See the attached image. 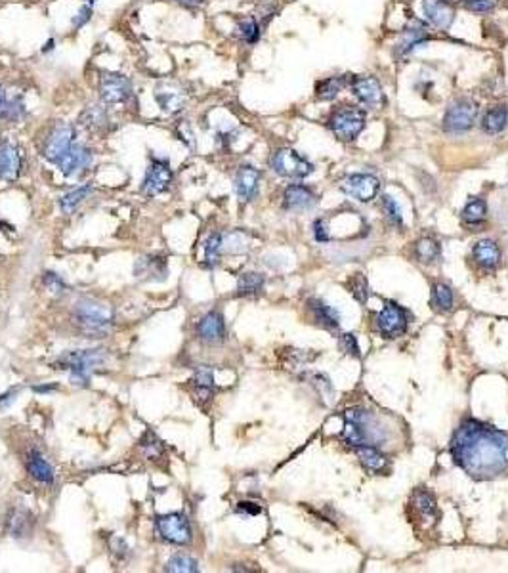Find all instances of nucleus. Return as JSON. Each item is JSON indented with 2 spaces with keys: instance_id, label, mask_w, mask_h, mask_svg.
I'll list each match as a JSON object with an SVG mask.
<instances>
[{
  "instance_id": "nucleus-1",
  "label": "nucleus",
  "mask_w": 508,
  "mask_h": 573,
  "mask_svg": "<svg viewBox=\"0 0 508 573\" xmlns=\"http://www.w3.org/2000/svg\"><path fill=\"white\" fill-rule=\"evenodd\" d=\"M451 455L472 478L491 480L508 470V436L476 419H468L455 432Z\"/></svg>"
},
{
  "instance_id": "nucleus-2",
  "label": "nucleus",
  "mask_w": 508,
  "mask_h": 573,
  "mask_svg": "<svg viewBox=\"0 0 508 573\" xmlns=\"http://www.w3.org/2000/svg\"><path fill=\"white\" fill-rule=\"evenodd\" d=\"M386 438L382 424L375 419V414L363 409H348L344 413L342 440L350 443L352 447L357 445H378Z\"/></svg>"
},
{
  "instance_id": "nucleus-3",
  "label": "nucleus",
  "mask_w": 508,
  "mask_h": 573,
  "mask_svg": "<svg viewBox=\"0 0 508 573\" xmlns=\"http://www.w3.org/2000/svg\"><path fill=\"white\" fill-rule=\"evenodd\" d=\"M107 361V353L102 348L94 350H71L63 353L54 363V369L69 373V380L73 386L86 388L90 384V377L98 367Z\"/></svg>"
},
{
  "instance_id": "nucleus-4",
  "label": "nucleus",
  "mask_w": 508,
  "mask_h": 573,
  "mask_svg": "<svg viewBox=\"0 0 508 573\" xmlns=\"http://www.w3.org/2000/svg\"><path fill=\"white\" fill-rule=\"evenodd\" d=\"M76 327L90 337H103L113 327V310L107 304L96 302V300H83L79 302L73 311Z\"/></svg>"
},
{
  "instance_id": "nucleus-5",
  "label": "nucleus",
  "mask_w": 508,
  "mask_h": 573,
  "mask_svg": "<svg viewBox=\"0 0 508 573\" xmlns=\"http://www.w3.org/2000/svg\"><path fill=\"white\" fill-rule=\"evenodd\" d=\"M329 130L340 142H354L365 128V113L356 105H342L333 111L327 119Z\"/></svg>"
},
{
  "instance_id": "nucleus-6",
  "label": "nucleus",
  "mask_w": 508,
  "mask_h": 573,
  "mask_svg": "<svg viewBox=\"0 0 508 573\" xmlns=\"http://www.w3.org/2000/svg\"><path fill=\"white\" fill-rule=\"evenodd\" d=\"M269 165H272L275 174L290 180H302L314 173V165L304 155H300L296 149H290V147L277 149L272 155Z\"/></svg>"
},
{
  "instance_id": "nucleus-7",
  "label": "nucleus",
  "mask_w": 508,
  "mask_h": 573,
  "mask_svg": "<svg viewBox=\"0 0 508 573\" xmlns=\"http://www.w3.org/2000/svg\"><path fill=\"white\" fill-rule=\"evenodd\" d=\"M76 142V130L75 126L69 125V123H55L50 132L46 134L44 138V144H42L41 155L44 159L55 165L58 161L62 159L63 155L71 149V145Z\"/></svg>"
},
{
  "instance_id": "nucleus-8",
  "label": "nucleus",
  "mask_w": 508,
  "mask_h": 573,
  "mask_svg": "<svg viewBox=\"0 0 508 573\" xmlns=\"http://www.w3.org/2000/svg\"><path fill=\"white\" fill-rule=\"evenodd\" d=\"M478 119V105L472 100L460 97L449 105L443 115V130L447 134H462L476 125Z\"/></svg>"
},
{
  "instance_id": "nucleus-9",
  "label": "nucleus",
  "mask_w": 508,
  "mask_h": 573,
  "mask_svg": "<svg viewBox=\"0 0 508 573\" xmlns=\"http://www.w3.org/2000/svg\"><path fill=\"white\" fill-rule=\"evenodd\" d=\"M155 530L161 539H165L166 543H172V545H187L192 541V525L186 514L182 512H168V514L155 516Z\"/></svg>"
},
{
  "instance_id": "nucleus-10",
  "label": "nucleus",
  "mask_w": 508,
  "mask_h": 573,
  "mask_svg": "<svg viewBox=\"0 0 508 573\" xmlns=\"http://www.w3.org/2000/svg\"><path fill=\"white\" fill-rule=\"evenodd\" d=\"M174 173L171 168V161L166 157H149V166L145 170L144 182H142V194L147 197H157L163 191H166L172 184Z\"/></svg>"
},
{
  "instance_id": "nucleus-11",
  "label": "nucleus",
  "mask_w": 508,
  "mask_h": 573,
  "mask_svg": "<svg viewBox=\"0 0 508 573\" xmlns=\"http://www.w3.org/2000/svg\"><path fill=\"white\" fill-rule=\"evenodd\" d=\"M132 97V81L121 73H103L100 79V100L103 105L126 104Z\"/></svg>"
},
{
  "instance_id": "nucleus-12",
  "label": "nucleus",
  "mask_w": 508,
  "mask_h": 573,
  "mask_svg": "<svg viewBox=\"0 0 508 573\" xmlns=\"http://www.w3.org/2000/svg\"><path fill=\"white\" fill-rule=\"evenodd\" d=\"M350 88L354 97L365 107H369V109L385 107L386 94L375 76H354Z\"/></svg>"
},
{
  "instance_id": "nucleus-13",
  "label": "nucleus",
  "mask_w": 508,
  "mask_h": 573,
  "mask_svg": "<svg viewBox=\"0 0 508 573\" xmlns=\"http://www.w3.org/2000/svg\"><path fill=\"white\" fill-rule=\"evenodd\" d=\"M409 318L407 311L401 306L394 302H386L385 308L377 316V327L385 339H398L407 331Z\"/></svg>"
},
{
  "instance_id": "nucleus-14",
  "label": "nucleus",
  "mask_w": 508,
  "mask_h": 573,
  "mask_svg": "<svg viewBox=\"0 0 508 573\" xmlns=\"http://www.w3.org/2000/svg\"><path fill=\"white\" fill-rule=\"evenodd\" d=\"M342 191L346 195H350L352 199L359 201V203H369L378 195L380 191V182L377 176L373 174H350L348 178L342 180Z\"/></svg>"
},
{
  "instance_id": "nucleus-15",
  "label": "nucleus",
  "mask_w": 508,
  "mask_h": 573,
  "mask_svg": "<svg viewBox=\"0 0 508 573\" xmlns=\"http://www.w3.org/2000/svg\"><path fill=\"white\" fill-rule=\"evenodd\" d=\"M92 161H94L92 149L86 147L84 144H81V142H75V144L71 145V149L63 155L62 159L55 163V166L62 170L63 176H67V178H76V176H81V174L88 170L90 165H92Z\"/></svg>"
},
{
  "instance_id": "nucleus-16",
  "label": "nucleus",
  "mask_w": 508,
  "mask_h": 573,
  "mask_svg": "<svg viewBox=\"0 0 508 573\" xmlns=\"http://www.w3.org/2000/svg\"><path fill=\"white\" fill-rule=\"evenodd\" d=\"M21 168H23V159L18 145L8 140H0V180L15 182L20 178Z\"/></svg>"
},
{
  "instance_id": "nucleus-17",
  "label": "nucleus",
  "mask_w": 508,
  "mask_h": 573,
  "mask_svg": "<svg viewBox=\"0 0 508 573\" xmlns=\"http://www.w3.org/2000/svg\"><path fill=\"white\" fill-rule=\"evenodd\" d=\"M134 277L142 281H165L168 277V264L166 258L157 255L142 256L134 264Z\"/></svg>"
},
{
  "instance_id": "nucleus-18",
  "label": "nucleus",
  "mask_w": 508,
  "mask_h": 573,
  "mask_svg": "<svg viewBox=\"0 0 508 573\" xmlns=\"http://www.w3.org/2000/svg\"><path fill=\"white\" fill-rule=\"evenodd\" d=\"M422 14L432 27L440 31H447L455 21V10L446 0H422Z\"/></svg>"
},
{
  "instance_id": "nucleus-19",
  "label": "nucleus",
  "mask_w": 508,
  "mask_h": 573,
  "mask_svg": "<svg viewBox=\"0 0 508 573\" xmlns=\"http://www.w3.org/2000/svg\"><path fill=\"white\" fill-rule=\"evenodd\" d=\"M197 335L206 344H218L226 339V323L220 311L213 310L205 314L197 323Z\"/></svg>"
},
{
  "instance_id": "nucleus-20",
  "label": "nucleus",
  "mask_w": 508,
  "mask_h": 573,
  "mask_svg": "<svg viewBox=\"0 0 508 573\" xmlns=\"http://www.w3.org/2000/svg\"><path fill=\"white\" fill-rule=\"evenodd\" d=\"M260 187V170L250 165H243L235 174V194L241 203L253 201Z\"/></svg>"
},
{
  "instance_id": "nucleus-21",
  "label": "nucleus",
  "mask_w": 508,
  "mask_h": 573,
  "mask_svg": "<svg viewBox=\"0 0 508 573\" xmlns=\"http://www.w3.org/2000/svg\"><path fill=\"white\" fill-rule=\"evenodd\" d=\"M316 203V194L308 186H302V184H290L283 194V207L287 210H308Z\"/></svg>"
},
{
  "instance_id": "nucleus-22",
  "label": "nucleus",
  "mask_w": 508,
  "mask_h": 573,
  "mask_svg": "<svg viewBox=\"0 0 508 573\" xmlns=\"http://www.w3.org/2000/svg\"><path fill=\"white\" fill-rule=\"evenodd\" d=\"M25 464H27V472L31 474V478L36 480L39 484L42 485L54 484V468H52V464L44 459V455H42L39 449H31V451H29Z\"/></svg>"
},
{
  "instance_id": "nucleus-23",
  "label": "nucleus",
  "mask_w": 508,
  "mask_h": 573,
  "mask_svg": "<svg viewBox=\"0 0 508 573\" xmlns=\"http://www.w3.org/2000/svg\"><path fill=\"white\" fill-rule=\"evenodd\" d=\"M33 530V514L27 508H12L6 516V532L10 537L23 539L27 537Z\"/></svg>"
},
{
  "instance_id": "nucleus-24",
  "label": "nucleus",
  "mask_w": 508,
  "mask_h": 573,
  "mask_svg": "<svg viewBox=\"0 0 508 573\" xmlns=\"http://www.w3.org/2000/svg\"><path fill=\"white\" fill-rule=\"evenodd\" d=\"M472 255H474L476 262L480 264L483 269H495L501 264V249L491 239H481V241L476 243Z\"/></svg>"
},
{
  "instance_id": "nucleus-25",
  "label": "nucleus",
  "mask_w": 508,
  "mask_h": 573,
  "mask_svg": "<svg viewBox=\"0 0 508 573\" xmlns=\"http://www.w3.org/2000/svg\"><path fill=\"white\" fill-rule=\"evenodd\" d=\"M192 388H193V396L195 400L199 403H205L213 398L214 394V375L210 367H199L195 371V377L192 379Z\"/></svg>"
},
{
  "instance_id": "nucleus-26",
  "label": "nucleus",
  "mask_w": 508,
  "mask_h": 573,
  "mask_svg": "<svg viewBox=\"0 0 508 573\" xmlns=\"http://www.w3.org/2000/svg\"><path fill=\"white\" fill-rule=\"evenodd\" d=\"M481 128L486 134H501L508 128V105H495L481 119Z\"/></svg>"
},
{
  "instance_id": "nucleus-27",
  "label": "nucleus",
  "mask_w": 508,
  "mask_h": 573,
  "mask_svg": "<svg viewBox=\"0 0 508 573\" xmlns=\"http://www.w3.org/2000/svg\"><path fill=\"white\" fill-rule=\"evenodd\" d=\"M81 125L88 130H105L109 125V113L105 109V105H88L86 109L81 113Z\"/></svg>"
},
{
  "instance_id": "nucleus-28",
  "label": "nucleus",
  "mask_w": 508,
  "mask_h": 573,
  "mask_svg": "<svg viewBox=\"0 0 508 573\" xmlns=\"http://www.w3.org/2000/svg\"><path fill=\"white\" fill-rule=\"evenodd\" d=\"M426 41H428V31H426V27H422L420 23H413V25H409V27L403 31V35H401V41H399L398 44L399 54L401 55L411 54L413 50L419 48L420 44H425Z\"/></svg>"
},
{
  "instance_id": "nucleus-29",
  "label": "nucleus",
  "mask_w": 508,
  "mask_h": 573,
  "mask_svg": "<svg viewBox=\"0 0 508 573\" xmlns=\"http://www.w3.org/2000/svg\"><path fill=\"white\" fill-rule=\"evenodd\" d=\"M356 455L369 472H382L386 468V455L378 451L377 445H357Z\"/></svg>"
},
{
  "instance_id": "nucleus-30",
  "label": "nucleus",
  "mask_w": 508,
  "mask_h": 573,
  "mask_svg": "<svg viewBox=\"0 0 508 573\" xmlns=\"http://www.w3.org/2000/svg\"><path fill=\"white\" fill-rule=\"evenodd\" d=\"M308 306L317 323L325 327V329H337L338 325H340V316L329 304H325L321 300H309Z\"/></svg>"
},
{
  "instance_id": "nucleus-31",
  "label": "nucleus",
  "mask_w": 508,
  "mask_h": 573,
  "mask_svg": "<svg viewBox=\"0 0 508 573\" xmlns=\"http://www.w3.org/2000/svg\"><path fill=\"white\" fill-rule=\"evenodd\" d=\"M462 224L468 228H480L488 218V205L483 199H472L467 207L462 208Z\"/></svg>"
},
{
  "instance_id": "nucleus-32",
  "label": "nucleus",
  "mask_w": 508,
  "mask_h": 573,
  "mask_svg": "<svg viewBox=\"0 0 508 573\" xmlns=\"http://www.w3.org/2000/svg\"><path fill=\"white\" fill-rule=\"evenodd\" d=\"M262 289H264V276L262 274H256V271L241 274L239 281H237V297H258Z\"/></svg>"
},
{
  "instance_id": "nucleus-33",
  "label": "nucleus",
  "mask_w": 508,
  "mask_h": 573,
  "mask_svg": "<svg viewBox=\"0 0 508 573\" xmlns=\"http://www.w3.org/2000/svg\"><path fill=\"white\" fill-rule=\"evenodd\" d=\"M90 194H92V186H81L73 189V191H69V194L62 195L60 197V208H62L63 215H73L76 208L88 199Z\"/></svg>"
},
{
  "instance_id": "nucleus-34",
  "label": "nucleus",
  "mask_w": 508,
  "mask_h": 573,
  "mask_svg": "<svg viewBox=\"0 0 508 573\" xmlns=\"http://www.w3.org/2000/svg\"><path fill=\"white\" fill-rule=\"evenodd\" d=\"M415 255L419 258V262L430 264L440 258V243L432 239V237H422L415 243Z\"/></svg>"
},
{
  "instance_id": "nucleus-35",
  "label": "nucleus",
  "mask_w": 508,
  "mask_h": 573,
  "mask_svg": "<svg viewBox=\"0 0 508 573\" xmlns=\"http://www.w3.org/2000/svg\"><path fill=\"white\" fill-rule=\"evenodd\" d=\"M346 86V76H329L317 84V97L323 102H330L340 94V90Z\"/></svg>"
},
{
  "instance_id": "nucleus-36",
  "label": "nucleus",
  "mask_w": 508,
  "mask_h": 573,
  "mask_svg": "<svg viewBox=\"0 0 508 573\" xmlns=\"http://www.w3.org/2000/svg\"><path fill=\"white\" fill-rule=\"evenodd\" d=\"M222 245H224V241H222L220 234L208 235V239L205 241V260H203L205 268H216L218 266L222 256Z\"/></svg>"
},
{
  "instance_id": "nucleus-37",
  "label": "nucleus",
  "mask_w": 508,
  "mask_h": 573,
  "mask_svg": "<svg viewBox=\"0 0 508 573\" xmlns=\"http://www.w3.org/2000/svg\"><path fill=\"white\" fill-rule=\"evenodd\" d=\"M155 100L161 109L166 115H174L184 107V96L182 92H155Z\"/></svg>"
},
{
  "instance_id": "nucleus-38",
  "label": "nucleus",
  "mask_w": 508,
  "mask_h": 573,
  "mask_svg": "<svg viewBox=\"0 0 508 573\" xmlns=\"http://www.w3.org/2000/svg\"><path fill=\"white\" fill-rule=\"evenodd\" d=\"M165 572L195 573V572H199V564H197V560L192 558V556H186V554H176V556H172V558L166 562Z\"/></svg>"
},
{
  "instance_id": "nucleus-39",
  "label": "nucleus",
  "mask_w": 508,
  "mask_h": 573,
  "mask_svg": "<svg viewBox=\"0 0 508 573\" xmlns=\"http://www.w3.org/2000/svg\"><path fill=\"white\" fill-rule=\"evenodd\" d=\"M453 302H455V297H453V290H451V287H447V285H443V283L434 285V304L438 306L440 310L449 311L451 308H453Z\"/></svg>"
},
{
  "instance_id": "nucleus-40",
  "label": "nucleus",
  "mask_w": 508,
  "mask_h": 573,
  "mask_svg": "<svg viewBox=\"0 0 508 573\" xmlns=\"http://www.w3.org/2000/svg\"><path fill=\"white\" fill-rule=\"evenodd\" d=\"M382 208H385L386 218L396 226V228H403V216H401V208L396 203L392 195H382Z\"/></svg>"
},
{
  "instance_id": "nucleus-41",
  "label": "nucleus",
  "mask_w": 508,
  "mask_h": 573,
  "mask_svg": "<svg viewBox=\"0 0 508 573\" xmlns=\"http://www.w3.org/2000/svg\"><path fill=\"white\" fill-rule=\"evenodd\" d=\"M415 503H417V511L425 516V518H434L436 516V499L430 495L428 491H419L415 495Z\"/></svg>"
},
{
  "instance_id": "nucleus-42",
  "label": "nucleus",
  "mask_w": 508,
  "mask_h": 573,
  "mask_svg": "<svg viewBox=\"0 0 508 573\" xmlns=\"http://www.w3.org/2000/svg\"><path fill=\"white\" fill-rule=\"evenodd\" d=\"M237 31H239L241 39L245 42H248V44H254V42H258V39H260V25H258L256 20H253V18L241 21Z\"/></svg>"
},
{
  "instance_id": "nucleus-43",
  "label": "nucleus",
  "mask_w": 508,
  "mask_h": 573,
  "mask_svg": "<svg viewBox=\"0 0 508 573\" xmlns=\"http://www.w3.org/2000/svg\"><path fill=\"white\" fill-rule=\"evenodd\" d=\"M140 447L144 449V453L147 457H152V459H155V457H159L161 453H163V442L159 440L157 434L155 432H145V436L142 438V442H140Z\"/></svg>"
},
{
  "instance_id": "nucleus-44",
  "label": "nucleus",
  "mask_w": 508,
  "mask_h": 573,
  "mask_svg": "<svg viewBox=\"0 0 508 573\" xmlns=\"http://www.w3.org/2000/svg\"><path fill=\"white\" fill-rule=\"evenodd\" d=\"M42 283H44V287L48 289V292H52L54 297H62L63 292L67 290V285L63 283V279L58 274H54V271H46V274H42Z\"/></svg>"
},
{
  "instance_id": "nucleus-45",
  "label": "nucleus",
  "mask_w": 508,
  "mask_h": 573,
  "mask_svg": "<svg viewBox=\"0 0 508 573\" xmlns=\"http://www.w3.org/2000/svg\"><path fill=\"white\" fill-rule=\"evenodd\" d=\"M350 290L357 302H361V304L367 302V297H369V285H367V279H365L361 274H357V276L352 277Z\"/></svg>"
},
{
  "instance_id": "nucleus-46",
  "label": "nucleus",
  "mask_w": 508,
  "mask_h": 573,
  "mask_svg": "<svg viewBox=\"0 0 508 573\" xmlns=\"http://www.w3.org/2000/svg\"><path fill=\"white\" fill-rule=\"evenodd\" d=\"M460 4L467 8V10H470V12L486 14V12H491L497 6V0H460Z\"/></svg>"
},
{
  "instance_id": "nucleus-47",
  "label": "nucleus",
  "mask_w": 508,
  "mask_h": 573,
  "mask_svg": "<svg viewBox=\"0 0 508 573\" xmlns=\"http://www.w3.org/2000/svg\"><path fill=\"white\" fill-rule=\"evenodd\" d=\"M338 346H340V350L346 353H350L352 358H361V353H359V346H357V340L354 335H340V339H338Z\"/></svg>"
},
{
  "instance_id": "nucleus-48",
  "label": "nucleus",
  "mask_w": 508,
  "mask_h": 573,
  "mask_svg": "<svg viewBox=\"0 0 508 573\" xmlns=\"http://www.w3.org/2000/svg\"><path fill=\"white\" fill-rule=\"evenodd\" d=\"M90 20H92V6H90V4H84V6H81V10L76 12L75 18H73V27L75 29L84 27Z\"/></svg>"
},
{
  "instance_id": "nucleus-49",
  "label": "nucleus",
  "mask_w": 508,
  "mask_h": 573,
  "mask_svg": "<svg viewBox=\"0 0 508 573\" xmlns=\"http://www.w3.org/2000/svg\"><path fill=\"white\" fill-rule=\"evenodd\" d=\"M111 551H113V554H117L119 558L124 560V556L128 554V546L124 543V539L113 537L111 539Z\"/></svg>"
},
{
  "instance_id": "nucleus-50",
  "label": "nucleus",
  "mask_w": 508,
  "mask_h": 573,
  "mask_svg": "<svg viewBox=\"0 0 508 573\" xmlns=\"http://www.w3.org/2000/svg\"><path fill=\"white\" fill-rule=\"evenodd\" d=\"M237 512H239V514H248V516H256V514H260L262 508L258 506V504L243 501V503L237 504Z\"/></svg>"
},
{
  "instance_id": "nucleus-51",
  "label": "nucleus",
  "mask_w": 508,
  "mask_h": 573,
  "mask_svg": "<svg viewBox=\"0 0 508 573\" xmlns=\"http://www.w3.org/2000/svg\"><path fill=\"white\" fill-rule=\"evenodd\" d=\"M314 234H316V239L317 241H329L330 235L329 231H327V224H325V220H317L316 226H314Z\"/></svg>"
},
{
  "instance_id": "nucleus-52",
  "label": "nucleus",
  "mask_w": 508,
  "mask_h": 573,
  "mask_svg": "<svg viewBox=\"0 0 508 573\" xmlns=\"http://www.w3.org/2000/svg\"><path fill=\"white\" fill-rule=\"evenodd\" d=\"M18 392H20V388H12V390H8V392H4V394L0 396V411H2V409H8L14 403Z\"/></svg>"
},
{
  "instance_id": "nucleus-53",
  "label": "nucleus",
  "mask_w": 508,
  "mask_h": 573,
  "mask_svg": "<svg viewBox=\"0 0 508 573\" xmlns=\"http://www.w3.org/2000/svg\"><path fill=\"white\" fill-rule=\"evenodd\" d=\"M8 96H6V90H4V86H0V119H4V115H6V109H8Z\"/></svg>"
},
{
  "instance_id": "nucleus-54",
  "label": "nucleus",
  "mask_w": 508,
  "mask_h": 573,
  "mask_svg": "<svg viewBox=\"0 0 508 573\" xmlns=\"http://www.w3.org/2000/svg\"><path fill=\"white\" fill-rule=\"evenodd\" d=\"M58 390V384H42V386H33V392L36 394H50V392H55Z\"/></svg>"
},
{
  "instance_id": "nucleus-55",
  "label": "nucleus",
  "mask_w": 508,
  "mask_h": 573,
  "mask_svg": "<svg viewBox=\"0 0 508 573\" xmlns=\"http://www.w3.org/2000/svg\"><path fill=\"white\" fill-rule=\"evenodd\" d=\"M174 2H178V4H182V6H186V8H197V6H201L205 0H174Z\"/></svg>"
},
{
  "instance_id": "nucleus-56",
  "label": "nucleus",
  "mask_w": 508,
  "mask_h": 573,
  "mask_svg": "<svg viewBox=\"0 0 508 573\" xmlns=\"http://www.w3.org/2000/svg\"><path fill=\"white\" fill-rule=\"evenodd\" d=\"M54 44H55L54 39H50V41L46 42V46H42V52H50V50H54Z\"/></svg>"
}]
</instances>
